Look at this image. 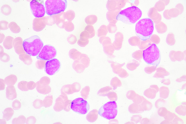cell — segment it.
<instances>
[{"label": "cell", "mask_w": 186, "mask_h": 124, "mask_svg": "<svg viewBox=\"0 0 186 124\" xmlns=\"http://www.w3.org/2000/svg\"><path fill=\"white\" fill-rule=\"evenodd\" d=\"M13 40L14 39L11 37H8L5 38L4 42V46L5 48L8 49L12 48L13 43H14Z\"/></svg>", "instance_id": "obj_16"}, {"label": "cell", "mask_w": 186, "mask_h": 124, "mask_svg": "<svg viewBox=\"0 0 186 124\" xmlns=\"http://www.w3.org/2000/svg\"><path fill=\"white\" fill-rule=\"evenodd\" d=\"M36 121V118L32 116V117H28L27 121H26V123H35Z\"/></svg>", "instance_id": "obj_24"}, {"label": "cell", "mask_w": 186, "mask_h": 124, "mask_svg": "<svg viewBox=\"0 0 186 124\" xmlns=\"http://www.w3.org/2000/svg\"><path fill=\"white\" fill-rule=\"evenodd\" d=\"M2 79H1V90H4V88H5V82H4V81H2Z\"/></svg>", "instance_id": "obj_25"}, {"label": "cell", "mask_w": 186, "mask_h": 124, "mask_svg": "<svg viewBox=\"0 0 186 124\" xmlns=\"http://www.w3.org/2000/svg\"><path fill=\"white\" fill-rule=\"evenodd\" d=\"M13 46L14 47L16 53L17 54H25L26 52L23 47V41L21 38L20 37L16 38L14 40Z\"/></svg>", "instance_id": "obj_11"}, {"label": "cell", "mask_w": 186, "mask_h": 124, "mask_svg": "<svg viewBox=\"0 0 186 124\" xmlns=\"http://www.w3.org/2000/svg\"><path fill=\"white\" fill-rule=\"evenodd\" d=\"M118 105L116 102H109L104 104L98 111V114L105 119H113L118 114Z\"/></svg>", "instance_id": "obj_6"}, {"label": "cell", "mask_w": 186, "mask_h": 124, "mask_svg": "<svg viewBox=\"0 0 186 124\" xmlns=\"http://www.w3.org/2000/svg\"><path fill=\"white\" fill-rule=\"evenodd\" d=\"M17 78L15 75H11L5 78V81L8 85H14L17 81Z\"/></svg>", "instance_id": "obj_15"}, {"label": "cell", "mask_w": 186, "mask_h": 124, "mask_svg": "<svg viewBox=\"0 0 186 124\" xmlns=\"http://www.w3.org/2000/svg\"><path fill=\"white\" fill-rule=\"evenodd\" d=\"M57 54V50L54 47L46 45L43 47L40 53L37 55V58L43 61H50L55 58Z\"/></svg>", "instance_id": "obj_9"}, {"label": "cell", "mask_w": 186, "mask_h": 124, "mask_svg": "<svg viewBox=\"0 0 186 124\" xmlns=\"http://www.w3.org/2000/svg\"><path fill=\"white\" fill-rule=\"evenodd\" d=\"M30 7L32 13L35 17L40 18L45 16L46 9L43 1L33 0L30 2Z\"/></svg>", "instance_id": "obj_8"}, {"label": "cell", "mask_w": 186, "mask_h": 124, "mask_svg": "<svg viewBox=\"0 0 186 124\" xmlns=\"http://www.w3.org/2000/svg\"><path fill=\"white\" fill-rule=\"evenodd\" d=\"M154 22L150 18H143L137 22L135 27V33L142 41L148 40L153 32Z\"/></svg>", "instance_id": "obj_1"}, {"label": "cell", "mask_w": 186, "mask_h": 124, "mask_svg": "<svg viewBox=\"0 0 186 124\" xmlns=\"http://www.w3.org/2000/svg\"><path fill=\"white\" fill-rule=\"evenodd\" d=\"M142 16L141 10L133 6L121 11L116 17V19L126 24L133 25L138 21Z\"/></svg>", "instance_id": "obj_2"}, {"label": "cell", "mask_w": 186, "mask_h": 124, "mask_svg": "<svg viewBox=\"0 0 186 124\" xmlns=\"http://www.w3.org/2000/svg\"><path fill=\"white\" fill-rule=\"evenodd\" d=\"M27 86L28 90H32L36 88V84L33 81H29L27 83Z\"/></svg>", "instance_id": "obj_23"}, {"label": "cell", "mask_w": 186, "mask_h": 124, "mask_svg": "<svg viewBox=\"0 0 186 124\" xmlns=\"http://www.w3.org/2000/svg\"><path fill=\"white\" fill-rule=\"evenodd\" d=\"M27 81H22L19 82L18 84V87L19 90H22V91H28V89L27 88Z\"/></svg>", "instance_id": "obj_20"}, {"label": "cell", "mask_w": 186, "mask_h": 124, "mask_svg": "<svg viewBox=\"0 0 186 124\" xmlns=\"http://www.w3.org/2000/svg\"><path fill=\"white\" fill-rule=\"evenodd\" d=\"M42 102L41 100L40 99H37L35 100L34 102L33 105L34 107L36 109H39L41 108L42 106Z\"/></svg>", "instance_id": "obj_22"}, {"label": "cell", "mask_w": 186, "mask_h": 124, "mask_svg": "<svg viewBox=\"0 0 186 124\" xmlns=\"http://www.w3.org/2000/svg\"><path fill=\"white\" fill-rule=\"evenodd\" d=\"M143 59L148 65L158 66L160 63L161 54L158 47L153 43L143 51Z\"/></svg>", "instance_id": "obj_4"}, {"label": "cell", "mask_w": 186, "mask_h": 124, "mask_svg": "<svg viewBox=\"0 0 186 124\" xmlns=\"http://www.w3.org/2000/svg\"><path fill=\"white\" fill-rule=\"evenodd\" d=\"M21 106V103L18 100H15L14 102H13L12 104V107L14 109L17 110L19 109L20 108Z\"/></svg>", "instance_id": "obj_21"}, {"label": "cell", "mask_w": 186, "mask_h": 124, "mask_svg": "<svg viewBox=\"0 0 186 124\" xmlns=\"http://www.w3.org/2000/svg\"><path fill=\"white\" fill-rule=\"evenodd\" d=\"M43 46V42L37 35L33 36L23 41V47L26 53L30 56L38 55Z\"/></svg>", "instance_id": "obj_3"}, {"label": "cell", "mask_w": 186, "mask_h": 124, "mask_svg": "<svg viewBox=\"0 0 186 124\" xmlns=\"http://www.w3.org/2000/svg\"><path fill=\"white\" fill-rule=\"evenodd\" d=\"M27 55V54L26 55V54H21V55H20L19 58L21 60L24 62L25 64L28 65L32 63V60L31 57L29 56V55Z\"/></svg>", "instance_id": "obj_17"}, {"label": "cell", "mask_w": 186, "mask_h": 124, "mask_svg": "<svg viewBox=\"0 0 186 124\" xmlns=\"http://www.w3.org/2000/svg\"><path fill=\"white\" fill-rule=\"evenodd\" d=\"M46 13L50 16L60 13L67 7L66 0H47L45 3Z\"/></svg>", "instance_id": "obj_5"}, {"label": "cell", "mask_w": 186, "mask_h": 124, "mask_svg": "<svg viewBox=\"0 0 186 124\" xmlns=\"http://www.w3.org/2000/svg\"><path fill=\"white\" fill-rule=\"evenodd\" d=\"M6 96L7 98L10 100H13L17 98V93L14 86H8L6 89Z\"/></svg>", "instance_id": "obj_12"}, {"label": "cell", "mask_w": 186, "mask_h": 124, "mask_svg": "<svg viewBox=\"0 0 186 124\" xmlns=\"http://www.w3.org/2000/svg\"><path fill=\"white\" fill-rule=\"evenodd\" d=\"M41 19L40 18H36L33 21V28L34 30L36 31H40L42 30L44 28L45 25L40 22Z\"/></svg>", "instance_id": "obj_13"}, {"label": "cell", "mask_w": 186, "mask_h": 124, "mask_svg": "<svg viewBox=\"0 0 186 124\" xmlns=\"http://www.w3.org/2000/svg\"><path fill=\"white\" fill-rule=\"evenodd\" d=\"M90 106L88 102L82 98L73 100L71 103V109L75 113L85 115L89 111Z\"/></svg>", "instance_id": "obj_7"}, {"label": "cell", "mask_w": 186, "mask_h": 124, "mask_svg": "<svg viewBox=\"0 0 186 124\" xmlns=\"http://www.w3.org/2000/svg\"><path fill=\"white\" fill-rule=\"evenodd\" d=\"M3 114H4L3 117H4V119L6 120L7 121L9 120L14 115V110L11 108H8L5 109L4 113H3Z\"/></svg>", "instance_id": "obj_14"}, {"label": "cell", "mask_w": 186, "mask_h": 124, "mask_svg": "<svg viewBox=\"0 0 186 124\" xmlns=\"http://www.w3.org/2000/svg\"><path fill=\"white\" fill-rule=\"evenodd\" d=\"M26 118L24 116H20L17 118L13 119V124H24L26 123Z\"/></svg>", "instance_id": "obj_19"}, {"label": "cell", "mask_w": 186, "mask_h": 124, "mask_svg": "<svg viewBox=\"0 0 186 124\" xmlns=\"http://www.w3.org/2000/svg\"><path fill=\"white\" fill-rule=\"evenodd\" d=\"M9 27L13 33H18L20 31V29L19 26L14 22H11L9 25Z\"/></svg>", "instance_id": "obj_18"}, {"label": "cell", "mask_w": 186, "mask_h": 124, "mask_svg": "<svg viewBox=\"0 0 186 124\" xmlns=\"http://www.w3.org/2000/svg\"><path fill=\"white\" fill-rule=\"evenodd\" d=\"M61 66L60 62L57 59L47 61L45 66V72L49 75H53L59 71Z\"/></svg>", "instance_id": "obj_10"}]
</instances>
